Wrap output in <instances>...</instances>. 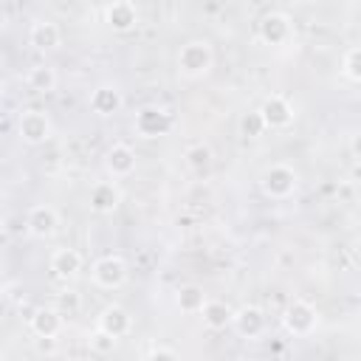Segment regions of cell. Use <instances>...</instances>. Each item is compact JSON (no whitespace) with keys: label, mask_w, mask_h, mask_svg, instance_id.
Segmentation results:
<instances>
[{"label":"cell","mask_w":361,"mask_h":361,"mask_svg":"<svg viewBox=\"0 0 361 361\" xmlns=\"http://www.w3.org/2000/svg\"><path fill=\"white\" fill-rule=\"evenodd\" d=\"M214 65V51H212V42L209 39H189L180 45L178 51V71L189 79H200L212 71Z\"/></svg>","instance_id":"cell-1"},{"label":"cell","mask_w":361,"mask_h":361,"mask_svg":"<svg viewBox=\"0 0 361 361\" xmlns=\"http://www.w3.org/2000/svg\"><path fill=\"white\" fill-rule=\"evenodd\" d=\"M296 183H299V175H296V169L288 166V164H271V166L262 172V180H259L262 192H265L268 197H274V200L290 197V195L296 192Z\"/></svg>","instance_id":"cell-2"},{"label":"cell","mask_w":361,"mask_h":361,"mask_svg":"<svg viewBox=\"0 0 361 361\" xmlns=\"http://www.w3.org/2000/svg\"><path fill=\"white\" fill-rule=\"evenodd\" d=\"M133 127L141 138H158V135H166L172 130V113L158 107V104H144L135 110V118H133Z\"/></svg>","instance_id":"cell-3"},{"label":"cell","mask_w":361,"mask_h":361,"mask_svg":"<svg viewBox=\"0 0 361 361\" xmlns=\"http://www.w3.org/2000/svg\"><path fill=\"white\" fill-rule=\"evenodd\" d=\"M90 276H93V282H96L99 288L116 290V288H121V285L127 282V262H124L118 254H104V257H99V259L93 262Z\"/></svg>","instance_id":"cell-4"},{"label":"cell","mask_w":361,"mask_h":361,"mask_svg":"<svg viewBox=\"0 0 361 361\" xmlns=\"http://www.w3.org/2000/svg\"><path fill=\"white\" fill-rule=\"evenodd\" d=\"M51 133H54V124H51L48 113H42V110H23L20 113V118H17V135L25 144H31V147L45 144L51 138Z\"/></svg>","instance_id":"cell-5"},{"label":"cell","mask_w":361,"mask_h":361,"mask_svg":"<svg viewBox=\"0 0 361 361\" xmlns=\"http://www.w3.org/2000/svg\"><path fill=\"white\" fill-rule=\"evenodd\" d=\"M282 324L290 336H310L319 324V313L310 302L305 299H293L288 307H285V316H282Z\"/></svg>","instance_id":"cell-6"},{"label":"cell","mask_w":361,"mask_h":361,"mask_svg":"<svg viewBox=\"0 0 361 361\" xmlns=\"http://www.w3.org/2000/svg\"><path fill=\"white\" fill-rule=\"evenodd\" d=\"M56 228H59V214H56L54 206L37 203V206H31V209L25 212V231H28L31 237L48 240V237L56 234Z\"/></svg>","instance_id":"cell-7"},{"label":"cell","mask_w":361,"mask_h":361,"mask_svg":"<svg viewBox=\"0 0 361 361\" xmlns=\"http://www.w3.org/2000/svg\"><path fill=\"white\" fill-rule=\"evenodd\" d=\"M257 110L262 113L268 130H282V127H288V124L293 121V104H290L282 93H271V96H265L262 104H259Z\"/></svg>","instance_id":"cell-8"},{"label":"cell","mask_w":361,"mask_h":361,"mask_svg":"<svg viewBox=\"0 0 361 361\" xmlns=\"http://www.w3.org/2000/svg\"><path fill=\"white\" fill-rule=\"evenodd\" d=\"M257 31H259V39H262L265 45H285V42L290 39V34H293L290 17L282 14V11H268V14H262Z\"/></svg>","instance_id":"cell-9"},{"label":"cell","mask_w":361,"mask_h":361,"mask_svg":"<svg viewBox=\"0 0 361 361\" xmlns=\"http://www.w3.org/2000/svg\"><path fill=\"white\" fill-rule=\"evenodd\" d=\"M62 324H65V316L56 307H37L28 316V327L37 338H56L62 333Z\"/></svg>","instance_id":"cell-10"},{"label":"cell","mask_w":361,"mask_h":361,"mask_svg":"<svg viewBox=\"0 0 361 361\" xmlns=\"http://www.w3.org/2000/svg\"><path fill=\"white\" fill-rule=\"evenodd\" d=\"M265 313H262V307H257V305H243V307H237L234 310V330L243 336V338H259L262 333H265Z\"/></svg>","instance_id":"cell-11"},{"label":"cell","mask_w":361,"mask_h":361,"mask_svg":"<svg viewBox=\"0 0 361 361\" xmlns=\"http://www.w3.org/2000/svg\"><path fill=\"white\" fill-rule=\"evenodd\" d=\"M87 104H90V110L96 116H113V113H118L124 107V96H121V90L116 85H99V87L90 90Z\"/></svg>","instance_id":"cell-12"},{"label":"cell","mask_w":361,"mask_h":361,"mask_svg":"<svg viewBox=\"0 0 361 361\" xmlns=\"http://www.w3.org/2000/svg\"><path fill=\"white\" fill-rule=\"evenodd\" d=\"M87 200L96 214H113L121 203V189L116 186V180H99V183H93Z\"/></svg>","instance_id":"cell-13"},{"label":"cell","mask_w":361,"mask_h":361,"mask_svg":"<svg viewBox=\"0 0 361 361\" xmlns=\"http://www.w3.org/2000/svg\"><path fill=\"white\" fill-rule=\"evenodd\" d=\"M96 327L104 330V333H110L113 338H121V336L130 333L133 316H130L121 305H107V307H102V313H99V319H96Z\"/></svg>","instance_id":"cell-14"},{"label":"cell","mask_w":361,"mask_h":361,"mask_svg":"<svg viewBox=\"0 0 361 361\" xmlns=\"http://www.w3.org/2000/svg\"><path fill=\"white\" fill-rule=\"evenodd\" d=\"M104 166H107V172L113 175V178H127V175H133L135 172V152H133V147L130 144H113L110 149H107V155H104Z\"/></svg>","instance_id":"cell-15"},{"label":"cell","mask_w":361,"mask_h":361,"mask_svg":"<svg viewBox=\"0 0 361 361\" xmlns=\"http://www.w3.org/2000/svg\"><path fill=\"white\" fill-rule=\"evenodd\" d=\"M104 23L113 28V31H130L135 28L138 23V8L130 3V0H116L110 6H104Z\"/></svg>","instance_id":"cell-16"},{"label":"cell","mask_w":361,"mask_h":361,"mask_svg":"<svg viewBox=\"0 0 361 361\" xmlns=\"http://www.w3.org/2000/svg\"><path fill=\"white\" fill-rule=\"evenodd\" d=\"M48 268L56 279H73L79 271H82V254L76 248H56L48 259Z\"/></svg>","instance_id":"cell-17"},{"label":"cell","mask_w":361,"mask_h":361,"mask_svg":"<svg viewBox=\"0 0 361 361\" xmlns=\"http://www.w3.org/2000/svg\"><path fill=\"white\" fill-rule=\"evenodd\" d=\"M59 39H62V31L54 20H37L28 28V42L39 51H54L59 45Z\"/></svg>","instance_id":"cell-18"},{"label":"cell","mask_w":361,"mask_h":361,"mask_svg":"<svg viewBox=\"0 0 361 361\" xmlns=\"http://www.w3.org/2000/svg\"><path fill=\"white\" fill-rule=\"evenodd\" d=\"M200 313H203V324L209 330H226V327L234 324V310L220 299H209Z\"/></svg>","instance_id":"cell-19"},{"label":"cell","mask_w":361,"mask_h":361,"mask_svg":"<svg viewBox=\"0 0 361 361\" xmlns=\"http://www.w3.org/2000/svg\"><path fill=\"white\" fill-rule=\"evenodd\" d=\"M206 293L200 285H180L178 293H175V305L183 310V313H200L206 307Z\"/></svg>","instance_id":"cell-20"},{"label":"cell","mask_w":361,"mask_h":361,"mask_svg":"<svg viewBox=\"0 0 361 361\" xmlns=\"http://www.w3.org/2000/svg\"><path fill=\"white\" fill-rule=\"evenodd\" d=\"M25 85L34 90V93H51L56 87V71L51 65H34L28 73H25Z\"/></svg>","instance_id":"cell-21"},{"label":"cell","mask_w":361,"mask_h":361,"mask_svg":"<svg viewBox=\"0 0 361 361\" xmlns=\"http://www.w3.org/2000/svg\"><path fill=\"white\" fill-rule=\"evenodd\" d=\"M183 158H186L189 169H195V172H206V169L212 166V149H209L206 144H192V147H186Z\"/></svg>","instance_id":"cell-22"},{"label":"cell","mask_w":361,"mask_h":361,"mask_svg":"<svg viewBox=\"0 0 361 361\" xmlns=\"http://www.w3.org/2000/svg\"><path fill=\"white\" fill-rule=\"evenodd\" d=\"M265 130H268V127H265V118H262L259 110H248V113L240 116V135H245V138H259Z\"/></svg>","instance_id":"cell-23"},{"label":"cell","mask_w":361,"mask_h":361,"mask_svg":"<svg viewBox=\"0 0 361 361\" xmlns=\"http://www.w3.org/2000/svg\"><path fill=\"white\" fill-rule=\"evenodd\" d=\"M341 71H344L347 79L361 82V45H353V48L344 54V59H341Z\"/></svg>","instance_id":"cell-24"},{"label":"cell","mask_w":361,"mask_h":361,"mask_svg":"<svg viewBox=\"0 0 361 361\" xmlns=\"http://www.w3.org/2000/svg\"><path fill=\"white\" fill-rule=\"evenodd\" d=\"M62 316H76L79 313V307H82V296L73 290V288H68V290H62L59 296H56V305H54Z\"/></svg>","instance_id":"cell-25"},{"label":"cell","mask_w":361,"mask_h":361,"mask_svg":"<svg viewBox=\"0 0 361 361\" xmlns=\"http://www.w3.org/2000/svg\"><path fill=\"white\" fill-rule=\"evenodd\" d=\"M116 344H118V338H113L110 333H104V330H93V336H90V350L93 353H99V355H110L113 350H116Z\"/></svg>","instance_id":"cell-26"},{"label":"cell","mask_w":361,"mask_h":361,"mask_svg":"<svg viewBox=\"0 0 361 361\" xmlns=\"http://www.w3.org/2000/svg\"><path fill=\"white\" fill-rule=\"evenodd\" d=\"M147 361H180V358H178V353L172 347H155Z\"/></svg>","instance_id":"cell-27"},{"label":"cell","mask_w":361,"mask_h":361,"mask_svg":"<svg viewBox=\"0 0 361 361\" xmlns=\"http://www.w3.org/2000/svg\"><path fill=\"white\" fill-rule=\"evenodd\" d=\"M37 350L39 353H54L56 350V338H37Z\"/></svg>","instance_id":"cell-28"},{"label":"cell","mask_w":361,"mask_h":361,"mask_svg":"<svg viewBox=\"0 0 361 361\" xmlns=\"http://www.w3.org/2000/svg\"><path fill=\"white\" fill-rule=\"evenodd\" d=\"M350 152H353L355 161H361V133L353 135V141H350Z\"/></svg>","instance_id":"cell-29"},{"label":"cell","mask_w":361,"mask_h":361,"mask_svg":"<svg viewBox=\"0 0 361 361\" xmlns=\"http://www.w3.org/2000/svg\"><path fill=\"white\" fill-rule=\"evenodd\" d=\"M353 180H355V183H361V161H355V164H353Z\"/></svg>","instance_id":"cell-30"},{"label":"cell","mask_w":361,"mask_h":361,"mask_svg":"<svg viewBox=\"0 0 361 361\" xmlns=\"http://www.w3.org/2000/svg\"><path fill=\"white\" fill-rule=\"evenodd\" d=\"M355 220L361 223V203H358V209H355Z\"/></svg>","instance_id":"cell-31"}]
</instances>
